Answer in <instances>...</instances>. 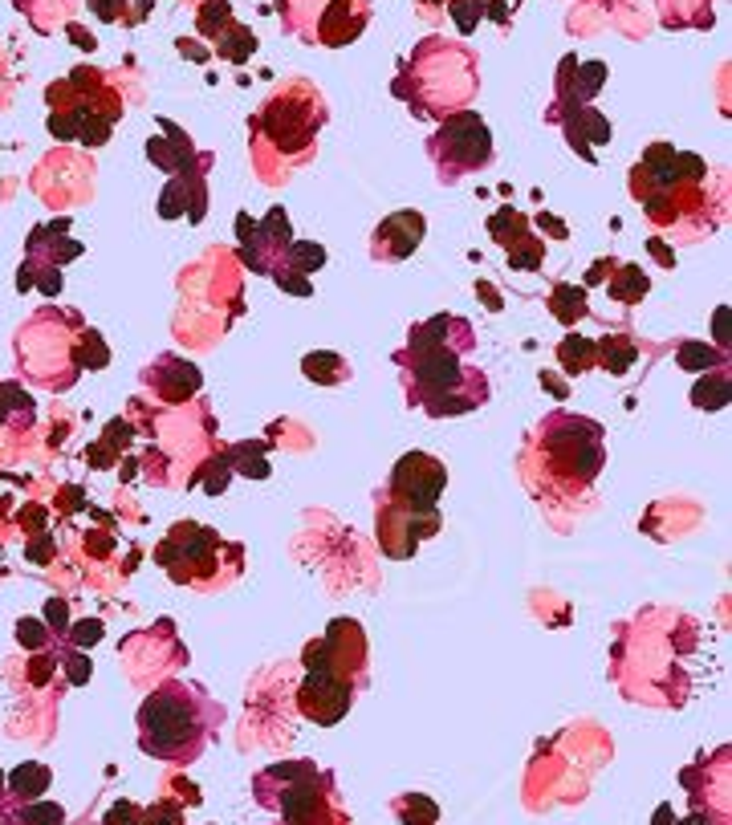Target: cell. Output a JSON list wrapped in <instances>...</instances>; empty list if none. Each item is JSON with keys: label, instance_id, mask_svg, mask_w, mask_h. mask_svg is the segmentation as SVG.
<instances>
[{"label": "cell", "instance_id": "cell-1", "mask_svg": "<svg viewBox=\"0 0 732 825\" xmlns=\"http://www.w3.org/2000/svg\"><path fill=\"white\" fill-rule=\"evenodd\" d=\"M472 346H476L472 322H464L456 313H440L432 322L415 326L407 338V350L395 354L411 387V403H419L432 419L468 415L484 407L488 378L460 362V354H468Z\"/></svg>", "mask_w": 732, "mask_h": 825}, {"label": "cell", "instance_id": "cell-2", "mask_svg": "<svg viewBox=\"0 0 732 825\" xmlns=\"http://www.w3.org/2000/svg\"><path fill=\"white\" fill-rule=\"evenodd\" d=\"M220 716L224 712L196 683H183V679L159 683L139 708V744L147 756L188 765V760L204 752Z\"/></svg>", "mask_w": 732, "mask_h": 825}, {"label": "cell", "instance_id": "cell-3", "mask_svg": "<svg viewBox=\"0 0 732 825\" xmlns=\"http://www.w3.org/2000/svg\"><path fill=\"white\" fill-rule=\"evenodd\" d=\"M606 464V431L598 419L554 411L537 423L533 468H541V488L586 492Z\"/></svg>", "mask_w": 732, "mask_h": 825}, {"label": "cell", "instance_id": "cell-4", "mask_svg": "<svg viewBox=\"0 0 732 825\" xmlns=\"http://www.w3.org/2000/svg\"><path fill=\"white\" fill-rule=\"evenodd\" d=\"M322 122H326L322 94L310 82H289L257 114V139L273 147L285 163H301L314 155Z\"/></svg>", "mask_w": 732, "mask_h": 825}, {"label": "cell", "instance_id": "cell-5", "mask_svg": "<svg viewBox=\"0 0 732 825\" xmlns=\"http://www.w3.org/2000/svg\"><path fill=\"white\" fill-rule=\"evenodd\" d=\"M269 781H285L277 797H265L261 805H277L285 825H334L338 809H334V789H330V773H322L310 760H289V765H273L265 769Z\"/></svg>", "mask_w": 732, "mask_h": 825}, {"label": "cell", "instance_id": "cell-6", "mask_svg": "<svg viewBox=\"0 0 732 825\" xmlns=\"http://www.w3.org/2000/svg\"><path fill=\"white\" fill-rule=\"evenodd\" d=\"M427 151H432V159L440 167V179L452 183L468 171H480L493 159V135H488V126L472 110H456L440 122V131L432 135Z\"/></svg>", "mask_w": 732, "mask_h": 825}, {"label": "cell", "instance_id": "cell-7", "mask_svg": "<svg viewBox=\"0 0 732 825\" xmlns=\"http://www.w3.org/2000/svg\"><path fill=\"white\" fill-rule=\"evenodd\" d=\"M220 549L224 541L216 533L192 521H179L159 545V565L179 586H208L220 574Z\"/></svg>", "mask_w": 732, "mask_h": 825}, {"label": "cell", "instance_id": "cell-8", "mask_svg": "<svg viewBox=\"0 0 732 825\" xmlns=\"http://www.w3.org/2000/svg\"><path fill=\"white\" fill-rule=\"evenodd\" d=\"M444 488H448V468L436 456L407 452L391 472L387 500L399 504V509H407V513H436Z\"/></svg>", "mask_w": 732, "mask_h": 825}, {"label": "cell", "instance_id": "cell-9", "mask_svg": "<svg viewBox=\"0 0 732 825\" xmlns=\"http://www.w3.org/2000/svg\"><path fill=\"white\" fill-rule=\"evenodd\" d=\"M375 533H379V545H383L387 557L407 561V557H415L419 541L440 533V513H407V509H399V504L387 500L379 509V529Z\"/></svg>", "mask_w": 732, "mask_h": 825}, {"label": "cell", "instance_id": "cell-10", "mask_svg": "<svg viewBox=\"0 0 732 825\" xmlns=\"http://www.w3.org/2000/svg\"><path fill=\"white\" fill-rule=\"evenodd\" d=\"M354 704V683L350 679H338L330 671H310L297 691V708L310 716L314 724H338Z\"/></svg>", "mask_w": 732, "mask_h": 825}, {"label": "cell", "instance_id": "cell-11", "mask_svg": "<svg viewBox=\"0 0 732 825\" xmlns=\"http://www.w3.org/2000/svg\"><path fill=\"white\" fill-rule=\"evenodd\" d=\"M423 216L419 212H395L387 216L379 228H375V240H371V252L375 261H407L411 252L419 248L423 240Z\"/></svg>", "mask_w": 732, "mask_h": 825}, {"label": "cell", "instance_id": "cell-12", "mask_svg": "<svg viewBox=\"0 0 732 825\" xmlns=\"http://www.w3.org/2000/svg\"><path fill=\"white\" fill-rule=\"evenodd\" d=\"M147 383H155V391H159V399H163V403H188V399L200 391L204 374H200L192 362L163 354V358L147 370Z\"/></svg>", "mask_w": 732, "mask_h": 825}, {"label": "cell", "instance_id": "cell-13", "mask_svg": "<svg viewBox=\"0 0 732 825\" xmlns=\"http://www.w3.org/2000/svg\"><path fill=\"white\" fill-rule=\"evenodd\" d=\"M188 200H192V220L204 216V167H192L188 171H175V179L163 187V196H159V216L163 220H175L188 212Z\"/></svg>", "mask_w": 732, "mask_h": 825}, {"label": "cell", "instance_id": "cell-14", "mask_svg": "<svg viewBox=\"0 0 732 825\" xmlns=\"http://www.w3.org/2000/svg\"><path fill=\"white\" fill-rule=\"evenodd\" d=\"M602 82H606V66L602 61H586V66H578L574 70V57H566V66H562V74H558V102L562 106H590V98L602 90ZM558 106V110H562Z\"/></svg>", "mask_w": 732, "mask_h": 825}, {"label": "cell", "instance_id": "cell-15", "mask_svg": "<svg viewBox=\"0 0 732 825\" xmlns=\"http://www.w3.org/2000/svg\"><path fill=\"white\" fill-rule=\"evenodd\" d=\"M566 122V135H570V147L582 155V159H594L590 147L598 143H610V122L594 110V106H574L570 114H558Z\"/></svg>", "mask_w": 732, "mask_h": 825}, {"label": "cell", "instance_id": "cell-16", "mask_svg": "<svg viewBox=\"0 0 732 825\" xmlns=\"http://www.w3.org/2000/svg\"><path fill=\"white\" fill-rule=\"evenodd\" d=\"M163 126H167L171 135H167V139H151V143H147V155L155 159V167H163V171H171V175H175V171H188V163H192V143L183 139L171 122H163Z\"/></svg>", "mask_w": 732, "mask_h": 825}, {"label": "cell", "instance_id": "cell-17", "mask_svg": "<svg viewBox=\"0 0 732 825\" xmlns=\"http://www.w3.org/2000/svg\"><path fill=\"white\" fill-rule=\"evenodd\" d=\"M362 25H366V17L350 21V0H334V5L326 9V17H322V41L326 45H346L362 33Z\"/></svg>", "mask_w": 732, "mask_h": 825}, {"label": "cell", "instance_id": "cell-18", "mask_svg": "<svg viewBox=\"0 0 732 825\" xmlns=\"http://www.w3.org/2000/svg\"><path fill=\"white\" fill-rule=\"evenodd\" d=\"M594 362L602 370H610V374H627L631 362H639V350H635V342L627 334H610V338H602L594 346Z\"/></svg>", "mask_w": 732, "mask_h": 825}, {"label": "cell", "instance_id": "cell-19", "mask_svg": "<svg viewBox=\"0 0 732 825\" xmlns=\"http://www.w3.org/2000/svg\"><path fill=\"white\" fill-rule=\"evenodd\" d=\"M301 374L310 378V383L334 387V383H346L350 366H346V362H342L338 354H330V350H314V354H305V362H301Z\"/></svg>", "mask_w": 732, "mask_h": 825}, {"label": "cell", "instance_id": "cell-20", "mask_svg": "<svg viewBox=\"0 0 732 825\" xmlns=\"http://www.w3.org/2000/svg\"><path fill=\"white\" fill-rule=\"evenodd\" d=\"M277 265H285V269H293V273H318V269L326 265V248H322V244H305V240H289V244L281 248Z\"/></svg>", "mask_w": 732, "mask_h": 825}, {"label": "cell", "instance_id": "cell-21", "mask_svg": "<svg viewBox=\"0 0 732 825\" xmlns=\"http://www.w3.org/2000/svg\"><path fill=\"white\" fill-rule=\"evenodd\" d=\"M9 785V793L13 797H21V801H37L45 789H49V769L45 765H21V769H13V777L5 781Z\"/></svg>", "mask_w": 732, "mask_h": 825}, {"label": "cell", "instance_id": "cell-22", "mask_svg": "<svg viewBox=\"0 0 732 825\" xmlns=\"http://www.w3.org/2000/svg\"><path fill=\"white\" fill-rule=\"evenodd\" d=\"M549 309H554V317L562 326H578L586 317V293L578 285H558L554 297H549Z\"/></svg>", "mask_w": 732, "mask_h": 825}, {"label": "cell", "instance_id": "cell-23", "mask_svg": "<svg viewBox=\"0 0 732 825\" xmlns=\"http://www.w3.org/2000/svg\"><path fill=\"white\" fill-rule=\"evenodd\" d=\"M558 362H562L566 374H582V370H590V366H594V342L582 338V334H570V338L558 346Z\"/></svg>", "mask_w": 732, "mask_h": 825}, {"label": "cell", "instance_id": "cell-24", "mask_svg": "<svg viewBox=\"0 0 732 825\" xmlns=\"http://www.w3.org/2000/svg\"><path fill=\"white\" fill-rule=\"evenodd\" d=\"M606 293L610 297H619V301H643V293H647V277H643V269L639 265H619V277L615 281H606Z\"/></svg>", "mask_w": 732, "mask_h": 825}, {"label": "cell", "instance_id": "cell-25", "mask_svg": "<svg viewBox=\"0 0 732 825\" xmlns=\"http://www.w3.org/2000/svg\"><path fill=\"white\" fill-rule=\"evenodd\" d=\"M257 236H261V244L269 248V257H273V265H277V257H281V248L289 244V216L281 212V208H273L261 224H257Z\"/></svg>", "mask_w": 732, "mask_h": 825}, {"label": "cell", "instance_id": "cell-26", "mask_svg": "<svg viewBox=\"0 0 732 825\" xmlns=\"http://www.w3.org/2000/svg\"><path fill=\"white\" fill-rule=\"evenodd\" d=\"M224 460H228L232 468H240L244 476H257V480L269 476V464H265V448H261V443H236L232 452H224Z\"/></svg>", "mask_w": 732, "mask_h": 825}, {"label": "cell", "instance_id": "cell-27", "mask_svg": "<svg viewBox=\"0 0 732 825\" xmlns=\"http://www.w3.org/2000/svg\"><path fill=\"white\" fill-rule=\"evenodd\" d=\"M525 228H529V220H525L521 212H513V208H501L493 220H488V232H493V240H501L505 248H513L517 240H525V236H529Z\"/></svg>", "mask_w": 732, "mask_h": 825}, {"label": "cell", "instance_id": "cell-28", "mask_svg": "<svg viewBox=\"0 0 732 825\" xmlns=\"http://www.w3.org/2000/svg\"><path fill=\"white\" fill-rule=\"evenodd\" d=\"M676 362H680L684 370H720V366H724V354H716V350L704 346V342H684V346L676 350Z\"/></svg>", "mask_w": 732, "mask_h": 825}, {"label": "cell", "instance_id": "cell-29", "mask_svg": "<svg viewBox=\"0 0 732 825\" xmlns=\"http://www.w3.org/2000/svg\"><path fill=\"white\" fill-rule=\"evenodd\" d=\"M399 817L407 821V825H432L436 817H440V809H436V801L432 797H399Z\"/></svg>", "mask_w": 732, "mask_h": 825}, {"label": "cell", "instance_id": "cell-30", "mask_svg": "<svg viewBox=\"0 0 732 825\" xmlns=\"http://www.w3.org/2000/svg\"><path fill=\"white\" fill-rule=\"evenodd\" d=\"M17 817H21V825H66V813L53 801H25V809Z\"/></svg>", "mask_w": 732, "mask_h": 825}, {"label": "cell", "instance_id": "cell-31", "mask_svg": "<svg viewBox=\"0 0 732 825\" xmlns=\"http://www.w3.org/2000/svg\"><path fill=\"white\" fill-rule=\"evenodd\" d=\"M253 49H257V37H253L249 29H240V25H232V33L220 37V53H224L228 61H249Z\"/></svg>", "mask_w": 732, "mask_h": 825}, {"label": "cell", "instance_id": "cell-32", "mask_svg": "<svg viewBox=\"0 0 732 825\" xmlns=\"http://www.w3.org/2000/svg\"><path fill=\"white\" fill-rule=\"evenodd\" d=\"M692 403H696V407H708V411L724 407V403H728V378H724V374H716L712 383H700V387L692 391Z\"/></svg>", "mask_w": 732, "mask_h": 825}, {"label": "cell", "instance_id": "cell-33", "mask_svg": "<svg viewBox=\"0 0 732 825\" xmlns=\"http://www.w3.org/2000/svg\"><path fill=\"white\" fill-rule=\"evenodd\" d=\"M509 265H513V269H537V265H541V244H537L533 236L517 240V244L509 248Z\"/></svg>", "mask_w": 732, "mask_h": 825}, {"label": "cell", "instance_id": "cell-34", "mask_svg": "<svg viewBox=\"0 0 732 825\" xmlns=\"http://www.w3.org/2000/svg\"><path fill=\"white\" fill-rule=\"evenodd\" d=\"M228 25V0H208L204 13H200V33L208 37H220V29Z\"/></svg>", "mask_w": 732, "mask_h": 825}, {"label": "cell", "instance_id": "cell-35", "mask_svg": "<svg viewBox=\"0 0 732 825\" xmlns=\"http://www.w3.org/2000/svg\"><path fill=\"white\" fill-rule=\"evenodd\" d=\"M143 825H183V805L179 801H159L143 813Z\"/></svg>", "mask_w": 732, "mask_h": 825}, {"label": "cell", "instance_id": "cell-36", "mask_svg": "<svg viewBox=\"0 0 732 825\" xmlns=\"http://www.w3.org/2000/svg\"><path fill=\"white\" fill-rule=\"evenodd\" d=\"M273 273V281L285 289V293H293V297H310V281H305V273H293V269H269Z\"/></svg>", "mask_w": 732, "mask_h": 825}, {"label": "cell", "instance_id": "cell-37", "mask_svg": "<svg viewBox=\"0 0 732 825\" xmlns=\"http://www.w3.org/2000/svg\"><path fill=\"white\" fill-rule=\"evenodd\" d=\"M452 13H456L460 33H472V29H476V21H480V0H456Z\"/></svg>", "mask_w": 732, "mask_h": 825}, {"label": "cell", "instance_id": "cell-38", "mask_svg": "<svg viewBox=\"0 0 732 825\" xmlns=\"http://www.w3.org/2000/svg\"><path fill=\"white\" fill-rule=\"evenodd\" d=\"M70 639L78 643V647H94L98 639H102V622H94V618H82L74 630H70Z\"/></svg>", "mask_w": 732, "mask_h": 825}, {"label": "cell", "instance_id": "cell-39", "mask_svg": "<svg viewBox=\"0 0 732 825\" xmlns=\"http://www.w3.org/2000/svg\"><path fill=\"white\" fill-rule=\"evenodd\" d=\"M228 472H232V464H228L224 456H216V460H212V468H208L204 488H208L212 496H220V492H224V484H228Z\"/></svg>", "mask_w": 732, "mask_h": 825}, {"label": "cell", "instance_id": "cell-40", "mask_svg": "<svg viewBox=\"0 0 732 825\" xmlns=\"http://www.w3.org/2000/svg\"><path fill=\"white\" fill-rule=\"evenodd\" d=\"M17 639H21L29 651H37V647H45V626H37L33 618H25V622L17 626Z\"/></svg>", "mask_w": 732, "mask_h": 825}, {"label": "cell", "instance_id": "cell-41", "mask_svg": "<svg viewBox=\"0 0 732 825\" xmlns=\"http://www.w3.org/2000/svg\"><path fill=\"white\" fill-rule=\"evenodd\" d=\"M106 825H143V817H139V809H135L131 801H118V805L110 809Z\"/></svg>", "mask_w": 732, "mask_h": 825}, {"label": "cell", "instance_id": "cell-42", "mask_svg": "<svg viewBox=\"0 0 732 825\" xmlns=\"http://www.w3.org/2000/svg\"><path fill=\"white\" fill-rule=\"evenodd\" d=\"M66 667H70V683H86V679H90V659L70 655V659H66Z\"/></svg>", "mask_w": 732, "mask_h": 825}, {"label": "cell", "instance_id": "cell-43", "mask_svg": "<svg viewBox=\"0 0 732 825\" xmlns=\"http://www.w3.org/2000/svg\"><path fill=\"white\" fill-rule=\"evenodd\" d=\"M90 5H94V13H98L102 21H114V17H118L114 5H127V0H90Z\"/></svg>", "mask_w": 732, "mask_h": 825}, {"label": "cell", "instance_id": "cell-44", "mask_svg": "<svg viewBox=\"0 0 732 825\" xmlns=\"http://www.w3.org/2000/svg\"><path fill=\"white\" fill-rule=\"evenodd\" d=\"M45 614L53 618L49 626H57V630H66V602H49V606H45Z\"/></svg>", "mask_w": 732, "mask_h": 825}, {"label": "cell", "instance_id": "cell-45", "mask_svg": "<svg viewBox=\"0 0 732 825\" xmlns=\"http://www.w3.org/2000/svg\"><path fill=\"white\" fill-rule=\"evenodd\" d=\"M651 252H655V257H659V261H667V265H671V252H667V248H663L659 240H651Z\"/></svg>", "mask_w": 732, "mask_h": 825}, {"label": "cell", "instance_id": "cell-46", "mask_svg": "<svg viewBox=\"0 0 732 825\" xmlns=\"http://www.w3.org/2000/svg\"><path fill=\"white\" fill-rule=\"evenodd\" d=\"M9 793V785H5V773H0V797H5Z\"/></svg>", "mask_w": 732, "mask_h": 825}, {"label": "cell", "instance_id": "cell-47", "mask_svg": "<svg viewBox=\"0 0 732 825\" xmlns=\"http://www.w3.org/2000/svg\"><path fill=\"white\" fill-rule=\"evenodd\" d=\"M9 825H21V821H9Z\"/></svg>", "mask_w": 732, "mask_h": 825}]
</instances>
